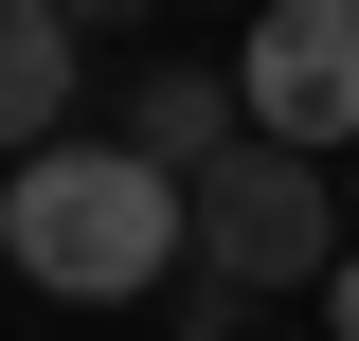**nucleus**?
<instances>
[{
    "label": "nucleus",
    "instance_id": "nucleus-1",
    "mask_svg": "<svg viewBox=\"0 0 359 341\" xmlns=\"http://www.w3.org/2000/svg\"><path fill=\"white\" fill-rule=\"evenodd\" d=\"M0 252H18V288H54V305H144V288H180V252H198V198H180L126 126L108 144L72 126V144H36V162L0 180Z\"/></svg>",
    "mask_w": 359,
    "mask_h": 341
},
{
    "label": "nucleus",
    "instance_id": "nucleus-2",
    "mask_svg": "<svg viewBox=\"0 0 359 341\" xmlns=\"http://www.w3.org/2000/svg\"><path fill=\"white\" fill-rule=\"evenodd\" d=\"M198 198V305H323V269L359 252V215H341V162H306V144H233V162L180 180Z\"/></svg>",
    "mask_w": 359,
    "mask_h": 341
},
{
    "label": "nucleus",
    "instance_id": "nucleus-3",
    "mask_svg": "<svg viewBox=\"0 0 359 341\" xmlns=\"http://www.w3.org/2000/svg\"><path fill=\"white\" fill-rule=\"evenodd\" d=\"M233 108H252V144L359 162V0H269L233 54Z\"/></svg>",
    "mask_w": 359,
    "mask_h": 341
},
{
    "label": "nucleus",
    "instance_id": "nucleus-4",
    "mask_svg": "<svg viewBox=\"0 0 359 341\" xmlns=\"http://www.w3.org/2000/svg\"><path fill=\"white\" fill-rule=\"evenodd\" d=\"M72 108H90V36L54 0H0V180L36 162V144H72Z\"/></svg>",
    "mask_w": 359,
    "mask_h": 341
},
{
    "label": "nucleus",
    "instance_id": "nucleus-5",
    "mask_svg": "<svg viewBox=\"0 0 359 341\" xmlns=\"http://www.w3.org/2000/svg\"><path fill=\"white\" fill-rule=\"evenodd\" d=\"M126 144H144L162 180H198V162L252 144V108H233V72H144V90H126Z\"/></svg>",
    "mask_w": 359,
    "mask_h": 341
},
{
    "label": "nucleus",
    "instance_id": "nucleus-6",
    "mask_svg": "<svg viewBox=\"0 0 359 341\" xmlns=\"http://www.w3.org/2000/svg\"><path fill=\"white\" fill-rule=\"evenodd\" d=\"M323 341H359V252H341V269H323Z\"/></svg>",
    "mask_w": 359,
    "mask_h": 341
},
{
    "label": "nucleus",
    "instance_id": "nucleus-7",
    "mask_svg": "<svg viewBox=\"0 0 359 341\" xmlns=\"http://www.w3.org/2000/svg\"><path fill=\"white\" fill-rule=\"evenodd\" d=\"M54 18H72V36H126V18H144V0H54Z\"/></svg>",
    "mask_w": 359,
    "mask_h": 341
},
{
    "label": "nucleus",
    "instance_id": "nucleus-8",
    "mask_svg": "<svg viewBox=\"0 0 359 341\" xmlns=\"http://www.w3.org/2000/svg\"><path fill=\"white\" fill-rule=\"evenodd\" d=\"M341 215H359V162H341Z\"/></svg>",
    "mask_w": 359,
    "mask_h": 341
},
{
    "label": "nucleus",
    "instance_id": "nucleus-9",
    "mask_svg": "<svg viewBox=\"0 0 359 341\" xmlns=\"http://www.w3.org/2000/svg\"><path fill=\"white\" fill-rule=\"evenodd\" d=\"M233 18H269V0H233Z\"/></svg>",
    "mask_w": 359,
    "mask_h": 341
},
{
    "label": "nucleus",
    "instance_id": "nucleus-10",
    "mask_svg": "<svg viewBox=\"0 0 359 341\" xmlns=\"http://www.w3.org/2000/svg\"><path fill=\"white\" fill-rule=\"evenodd\" d=\"M306 341H323V323H306Z\"/></svg>",
    "mask_w": 359,
    "mask_h": 341
}]
</instances>
